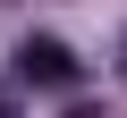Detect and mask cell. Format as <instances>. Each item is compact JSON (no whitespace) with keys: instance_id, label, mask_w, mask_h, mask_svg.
<instances>
[{"instance_id":"1","label":"cell","mask_w":127,"mask_h":118,"mask_svg":"<svg viewBox=\"0 0 127 118\" xmlns=\"http://www.w3.org/2000/svg\"><path fill=\"white\" fill-rule=\"evenodd\" d=\"M17 76L26 84H76V51L59 42V34H26L17 42Z\"/></svg>"},{"instance_id":"2","label":"cell","mask_w":127,"mask_h":118,"mask_svg":"<svg viewBox=\"0 0 127 118\" xmlns=\"http://www.w3.org/2000/svg\"><path fill=\"white\" fill-rule=\"evenodd\" d=\"M119 76H127V42H119Z\"/></svg>"}]
</instances>
